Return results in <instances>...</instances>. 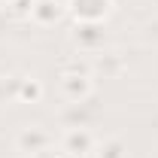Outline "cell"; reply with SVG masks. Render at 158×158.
<instances>
[{"instance_id": "cell-1", "label": "cell", "mask_w": 158, "mask_h": 158, "mask_svg": "<svg viewBox=\"0 0 158 158\" xmlns=\"http://www.w3.org/2000/svg\"><path fill=\"white\" fill-rule=\"evenodd\" d=\"M61 94L67 103H88L94 98V73L91 64L85 61H73L70 67H64L61 73Z\"/></svg>"}, {"instance_id": "cell-2", "label": "cell", "mask_w": 158, "mask_h": 158, "mask_svg": "<svg viewBox=\"0 0 158 158\" xmlns=\"http://www.w3.org/2000/svg\"><path fill=\"white\" fill-rule=\"evenodd\" d=\"M73 24H106L116 9V0H64Z\"/></svg>"}, {"instance_id": "cell-3", "label": "cell", "mask_w": 158, "mask_h": 158, "mask_svg": "<svg viewBox=\"0 0 158 158\" xmlns=\"http://www.w3.org/2000/svg\"><path fill=\"white\" fill-rule=\"evenodd\" d=\"M49 146H52V134L43 125H24L19 134H15V140H12V149L21 158H34L40 152H46Z\"/></svg>"}, {"instance_id": "cell-4", "label": "cell", "mask_w": 158, "mask_h": 158, "mask_svg": "<svg viewBox=\"0 0 158 158\" xmlns=\"http://www.w3.org/2000/svg\"><path fill=\"white\" fill-rule=\"evenodd\" d=\"M94 146H98V137H94L91 128H85V125L67 128L64 137H61V152L67 158H88L94 152Z\"/></svg>"}, {"instance_id": "cell-5", "label": "cell", "mask_w": 158, "mask_h": 158, "mask_svg": "<svg viewBox=\"0 0 158 158\" xmlns=\"http://www.w3.org/2000/svg\"><path fill=\"white\" fill-rule=\"evenodd\" d=\"M67 19V6L61 0H34V9H31V21L40 27H52L58 21Z\"/></svg>"}, {"instance_id": "cell-6", "label": "cell", "mask_w": 158, "mask_h": 158, "mask_svg": "<svg viewBox=\"0 0 158 158\" xmlns=\"http://www.w3.org/2000/svg\"><path fill=\"white\" fill-rule=\"evenodd\" d=\"M70 37H73V43H76L79 49L100 52L103 49V40H106V31H103V24H73Z\"/></svg>"}, {"instance_id": "cell-7", "label": "cell", "mask_w": 158, "mask_h": 158, "mask_svg": "<svg viewBox=\"0 0 158 158\" xmlns=\"http://www.w3.org/2000/svg\"><path fill=\"white\" fill-rule=\"evenodd\" d=\"M91 73H103V79H116L125 73V61L116 52H98L91 58Z\"/></svg>"}, {"instance_id": "cell-8", "label": "cell", "mask_w": 158, "mask_h": 158, "mask_svg": "<svg viewBox=\"0 0 158 158\" xmlns=\"http://www.w3.org/2000/svg\"><path fill=\"white\" fill-rule=\"evenodd\" d=\"M43 98H46V85H43L37 76H21V85H19V103H40Z\"/></svg>"}, {"instance_id": "cell-9", "label": "cell", "mask_w": 158, "mask_h": 158, "mask_svg": "<svg viewBox=\"0 0 158 158\" xmlns=\"http://www.w3.org/2000/svg\"><path fill=\"white\" fill-rule=\"evenodd\" d=\"M94 158H128V143L122 137H106V140H98L94 146Z\"/></svg>"}, {"instance_id": "cell-10", "label": "cell", "mask_w": 158, "mask_h": 158, "mask_svg": "<svg viewBox=\"0 0 158 158\" xmlns=\"http://www.w3.org/2000/svg\"><path fill=\"white\" fill-rule=\"evenodd\" d=\"M19 85H21L19 73L3 76V79H0V100H19Z\"/></svg>"}, {"instance_id": "cell-11", "label": "cell", "mask_w": 158, "mask_h": 158, "mask_svg": "<svg viewBox=\"0 0 158 158\" xmlns=\"http://www.w3.org/2000/svg\"><path fill=\"white\" fill-rule=\"evenodd\" d=\"M143 40H146L149 46H158V19H149L143 24Z\"/></svg>"}, {"instance_id": "cell-12", "label": "cell", "mask_w": 158, "mask_h": 158, "mask_svg": "<svg viewBox=\"0 0 158 158\" xmlns=\"http://www.w3.org/2000/svg\"><path fill=\"white\" fill-rule=\"evenodd\" d=\"M15 15H24V19H31V9H34V0H15L12 6H9Z\"/></svg>"}, {"instance_id": "cell-13", "label": "cell", "mask_w": 158, "mask_h": 158, "mask_svg": "<svg viewBox=\"0 0 158 158\" xmlns=\"http://www.w3.org/2000/svg\"><path fill=\"white\" fill-rule=\"evenodd\" d=\"M34 158H67L64 152H55V149H46V152H40V155H34Z\"/></svg>"}, {"instance_id": "cell-14", "label": "cell", "mask_w": 158, "mask_h": 158, "mask_svg": "<svg viewBox=\"0 0 158 158\" xmlns=\"http://www.w3.org/2000/svg\"><path fill=\"white\" fill-rule=\"evenodd\" d=\"M0 3H3V6H12V3H15V0H0Z\"/></svg>"}]
</instances>
